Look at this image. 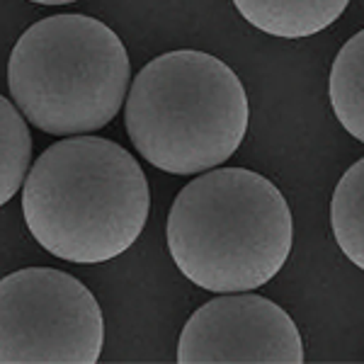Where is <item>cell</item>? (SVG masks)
Instances as JSON below:
<instances>
[{
    "instance_id": "6da1fadb",
    "label": "cell",
    "mask_w": 364,
    "mask_h": 364,
    "mask_svg": "<svg viewBox=\"0 0 364 364\" xmlns=\"http://www.w3.org/2000/svg\"><path fill=\"white\" fill-rule=\"evenodd\" d=\"M22 214L46 252L75 265H97L139 240L151 214V187L124 146L73 136L51 144L29 168Z\"/></svg>"
},
{
    "instance_id": "7a4b0ae2",
    "label": "cell",
    "mask_w": 364,
    "mask_h": 364,
    "mask_svg": "<svg viewBox=\"0 0 364 364\" xmlns=\"http://www.w3.org/2000/svg\"><path fill=\"white\" fill-rule=\"evenodd\" d=\"M166 238L170 257L192 284L238 294L260 289L287 265L294 221L287 197L265 175L219 168L182 187Z\"/></svg>"
},
{
    "instance_id": "3957f363",
    "label": "cell",
    "mask_w": 364,
    "mask_h": 364,
    "mask_svg": "<svg viewBox=\"0 0 364 364\" xmlns=\"http://www.w3.org/2000/svg\"><path fill=\"white\" fill-rule=\"evenodd\" d=\"M248 92L221 58L178 49L151 58L132 80L124 127L139 156L170 175L224 166L248 134Z\"/></svg>"
},
{
    "instance_id": "277c9868",
    "label": "cell",
    "mask_w": 364,
    "mask_h": 364,
    "mask_svg": "<svg viewBox=\"0 0 364 364\" xmlns=\"http://www.w3.org/2000/svg\"><path fill=\"white\" fill-rule=\"evenodd\" d=\"M129 54L105 22L54 15L34 22L13 46L8 90L29 124L51 136L107 127L129 95Z\"/></svg>"
},
{
    "instance_id": "5b68a950",
    "label": "cell",
    "mask_w": 364,
    "mask_h": 364,
    "mask_svg": "<svg viewBox=\"0 0 364 364\" xmlns=\"http://www.w3.org/2000/svg\"><path fill=\"white\" fill-rule=\"evenodd\" d=\"M105 343L97 299L56 267H27L0 282V362L92 364Z\"/></svg>"
},
{
    "instance_id": "8992f818",
    "label": "cell",
    "mask_w": 364,
    "mask_h": 364,
    "mask_svg": "<svg viewBox=\"0 0 364 364\" xmlns=\"http://www.w3.org/2000/svg\"><path fill=\"white\" fill-rule=\"evenodd\" d=\"M180 364H301L296 323L274 301L238 291L199 306L178 343Z\"/></svg>"
},
{
    "instance_id": "52a82bcc",
    "label": "cell",
    "mask_w": 364,
    "mask_h": 364,
    "mask_svg": "<svg viewBox=\"0 0 364 364\" xmlns=\"http://www.w3.org/2000/svg\"><path fill=\"white\" fill-rule=\"evenodd\" d=\"M252 27L277 39H306L348 10L350 0H233Z\"/></svg>"
},
{
    "instance_id": "ba28073f",
    "label": "cell",
    "mask_w": 364,
    "mask_h": 364,
    "mask_svg": "<svg viewBox=\"0 0 364 364\" xmlns=\"http://www.w3.org/2000/svg\"><path fill=\"white\" fill-rule=\"evenodd\" d=\"M328 97L345 132L364 144V29L338 51L328 80Z\"/></svg>"
},
{
    "instance_id": "9c48e42d",
    "label": "cell",
    "mask_w": 364,
    "mask_h": 364,
    "mask_svg": "<svg viewBox=\"0 0 364 364\" xmlns=\"http://www.w3.org/2000/svg\"><path fill=\"white\" fill-rule=\"evenodd\" d=\"M331 226L345 257L364 272V158L345 170L331 202Z\"/></svg>"
},
{
    "instance_id": "30bf717a",
    "label": "cell",
    "mask_w": 364,
    "mask_h": 364,
    "mask_svg": "<svg viewBox=\"0 0 364 364\" xmlns=\"http://www.w3.org/2000/svg\"><path fill=\"white\" fill-rule=\"evenodd\" d=\"M32 163L27 117L8 97L0 100V202L8 204L25 185Z\"/></svg>"
},
{
    "instance_id": "8fae6325",
    "label": "cell",
    "mask_w": 364,
    "mask_h": 364,
    "mask_svg": "<svg viewBox=\"0 0 364 364\" xmlns=\"http://www.w3.org/2000/svg\"><path fill=\"white\" fill-rule=\"evenodd\" d=\"M34 5H68V3H78V0H29Z\"/></svg>"
}]
</instances>
